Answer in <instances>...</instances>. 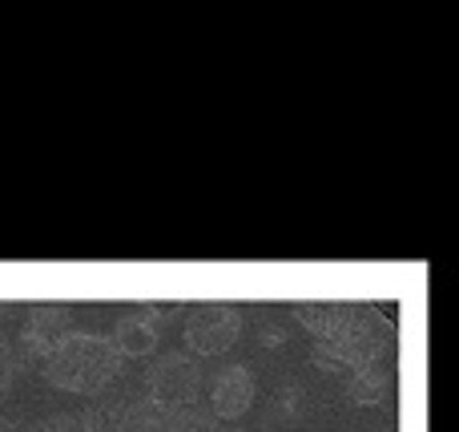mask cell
<instances>
[{
	"instance_id": "obj_11",
	"label": "cell",
	"mask_w": 459,
	"mask_h": 432,
	"mask_svg": "<svg viewBox=\"0 0 459 432\" xmlns=\"http://www.w3.org/2000/svg\"><path fill=\"white\" fill-rule=\"evenodd\" d=\"M29 432H109V420L97 409H81V412H53L40 425H32Z\"/></svg>"
},
{
	"instance_id": "obj_3",
	"label": "cell",
	"mask_w": 459,
	"mask_h": 432,
	"mask_svg": "<svg viewBox=\"0 0 459 432\" xmlns=\"http://www.w3.org/2000/svg\"><path fill=\"white\" fill-rule=\"evenodd\" d=\"M391 344H395V328H391V320L379 312V307L363 304L359 307V320L351 323L342 336L315 339L310 360H315L323 372H351V376H355V372L383 364V356L391 352Z\"/></svg>"
},
{
	"instance_id": "obj_8",
	"label": "cell",
	"mask_w": 459,
	"mask_h": 432,
	"mask_svg": "<svg viewBox=\"0 0 459 432\" xmlns=\"http://www.w3.org/2000/svg\"><path fill=\"white\" fill-rule=\"evenodd\" d=\"M363 304H339V299H318V304H294L290 315L299 320V328H307L315 339H334L359 320Z\"/></svg>"
},
{
	"instance_id": "obj_14",
	"label": "cell",
	"mask_w": 459,
	"mask_h": 432,
	"mask_svg": "<svg viewBox=\"0 0 459 432\" xmlns=\"http://www.w3.org/2000/svg\"><path fill=\"white\" fill-rule=\"evenodd\" d=\"M0 432H29V428H16V425H0Z\"/></svg>"
},
{
	"instance_id": "obj_5",
	"label": "cell",
	"mask_w": 459,
	"mask_h": 432,
	"mask_svg": "<svg viewBox=\"0 0 459 432\" xmlns=\"http://www.w3.org/2000/svg\"><path fill=\"white\" fill-rule=\"evenodd\" d=\"M73 307L65 304H37L24 312L21 328H16V352H21V364H32V368H40V364L48 360V356L56 352V348L65 344V339L73 336Z\"/></svg>"
},
{
	"instance_id": "obj_1",
	"label": "cell",
	"mask_w": 459,
	"mask_h": 432,
	"mask_svg": "<svg viewBox=\"0 0 459 432\" xmlns=\"http://www.w3.org/2000/svg\"><path fill=\"white\" fill-rule=\"evenodd\" d=\"M206 372L202 360L186 352H169L145 376V401L158 404L166 432H210L218 428V420L206 409Z\"/></svg>"
},
{
	"instance_id": "obj_12",
	"label": "cell",
	"mask_w": 459,
	"mask_h": 432,
	"mask_svg": "<svg viewBox=\"0 0 459 432\" xmlns=\"http://www.w3.org/2000/svg\"><path fill=\"white\" fill-rule=\"evenodd\" d=\"M24 364H21V352H16V344L0 331V401H4L8 392H13V384H16V372H21Z\"/></svg>"
},
{
	"instance_id": "obj_4",
	"label": "cell",
	"mask_w": 459,
	"mask_h": 432,
	"mask_svg": "<svg viewBox=\"0 0 459 432\" xmlns=\"http://www.w3.org/2000/svg\"><path fill=\"white\" fill-rule=\"evenodd\" d=\"M246 315L234 304H198L186 312V356L206 360V356H222L242 339Z\"/></svg>"
},
{
	"instance_id": "obj_10",
	"label": "cell",
	"mask_w": 459,
	"mask_h": 432,
	"mask_svg": "<svg viewBox=\"0 0 459 432\" xmlns=\"http://www.w3.org/2000/svg\"><path fill=\"white\" fill-rule=\"evenodd\" d=\"M109 432H166V420H161L158 404H150L145 396H129L113 417Z\"/></svg>"
},
{
	"instance_id": "obj_2",
	"label": "cell",
	"mask_w": 459,
	"mask_h": 432,
	"mask_svg": "<svg viewBox=\"0 0 459 432\" xmlns=\"http://www.w3.org/2000/svg\"><path fill=\"white\" fill-rule=\"evenodd\" d=\"M40 380L53 384L56 392L69 396H101L105 388L117 380L121 372V356L109 344V336L97 331H73L45 364H40Z\"/></svg>"
},
{
	"instance_id": "obj_7",
	"label": "cell",
	"mask_w": 459,
	"mask_h": 432,
	"mask_svg": "<svg viewBox=\"0 0 459 432\" xmlns=\"http://www.w3.org/2000/svg\"><path fill=\"white\" fill-rule=\"evenodd\" d=\"M161 315H166V307H137V312L121 315L117 323H113V336L109 344L117 348L121 360H145V356L158 352L161 344Z\"/></svg>"
},
{
	"instance_id": "obj_6",
	"label": "cell",
	"mask_w": 459,
	"mask_h": 432,
	"mask_svg": "<svg viewBox=\"0 0 459 432\" xmlns=\"http://www.w3.org/2000/svg\"><path fill=\"white\" fill-rule=\"evenodd\" d=\"M254 401H258V380L250 364H226L206 384V409L218 425H238L254 409Z\"/></svg>"
},
{
	"instance_id": "obj_13",
	"label": "cell",
	"mask_w": 459,
	"mask_h": 432,
	"mask_svg": "<svg viewBox=\"0 0 459 432\" xmlns=\"http://www.w3.org/2000/svg\"><path fill=\"white\" fill-rule=\"evenodd\" d=\"M282 339H286V336H282V328H274V323L266 328V323H262V348H266V344L274 348V344H282Z\"/></svg>"
},
{
	"instance_id": "obj_9",
	"label": "cell",
	"mask_w": 459,
	"mask_h": 432,
	"mask_svg": "<svg viewBox=\"0 0 459 432\" xmlns=\"http://www.w3.org/2000/svg\"><path fill=\"white\" fill-rule=\"evenodd\" d=\"M391 392V372L383 368V364H375V368H363L355 372V376H347V401L351 404H363V409H375V404H383Z\"/></svg>"
},
{
	"instance_id": "obj_15",
	"label": "cell",
	"mask_w": 459,
	"mask_h": 432,
	"mask_svg": "<svg viewBox=\"0 0 459 432\" xmlns=\"http://www.w3.org/2000/svg\"><path fill=\"white\" fill-rule=\"evenodd\" d=\"M210 432H242V428H222V425H218V428H210Z\"/></svg>"
}]
</instances>
